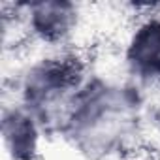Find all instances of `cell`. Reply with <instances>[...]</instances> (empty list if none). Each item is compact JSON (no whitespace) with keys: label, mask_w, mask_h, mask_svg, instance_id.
Instances as JSON below:
<instances>
[{"label":"cell","mask_w":160,"mask_h":160,"mask_svg":"<svg viewBox=\"0 0 160 160\" xmlns=\"http://www.w3.org/2000/svg\"><path fill=\"white\" fill-rule=\"evenodd\" d=\"M83 70L72 57H51L36 62L23 79V106L40 121L60 106L68 113L81 91Z\"/></svg>","instance_id":"6da1fadb"},{"label":"cell","mask_w":160,"mask_h":160,"mask_svg":"<svg viewBox=\"0 0 160 160\" xmlns=\"http://www.w3.org/2000/svg\"><path fill=\"white\" fill-rule=\"evenodd\" d=\"M126 64L141 81H160V13L141 19L126 43Z\"/></svg>","instance_id":"7a4b0ae2"},{"label":"cell","mask_w":160,"mask_h":160,"mask_svg":"<svg viewBox=\"0 0 160 160\" xmlns=\"http://www.w3.org/2000/svg\"><path fill=\"white\" fill-rule=\"evenodd\" d=\"M27 28L49 45L64 43L77 27L79 10L72 2H36L27 6Z\"/></svg>","instance_id":"3957f363"},{"label":"cell","mask_w":160,"mask_h":160,"mask_svg":"<svg viewBox=\"0 0 160 160\" xmlns=\"http://www.w3.org/2000/svg\"><path fill=\"white\" fill-rule=\"evenodd\" d=\"M40 121L21 104L4 109L2 136L13 160H34L40 143Z\"/></svg>","instance_id":"277c9868"},{"label":"cell","mask_w":160,"mask_h":160,"mask_svg":"<svg viewBox=\"0 0 160 160\" xmlns=\"http://www.w3.org/2000/svg\"><path fill=\"white\" fill-rule=\"evenodd\" d=\"M143 160H154V158H143Z\"/></svg>","instance_id":"5b68a950"}]
</instances>
